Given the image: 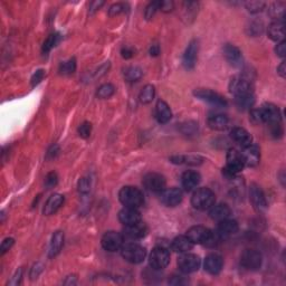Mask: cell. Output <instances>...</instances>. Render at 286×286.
Returning <instances> with one entry per match:
<instances>
[{"label":"cell","mask_w":286,"mask_h":286,"mask_svg":"<svg viewBox=\"0 0 286 286\" xmlns=\"http://www.w3.org/2000/svg\"><path fill=\"white\" fill-rule=\"evenodd\" d=\"M186 236L193 244L205 245L208 247H214L221 240L216 235V232L210 230L209 228L204 226H193L187 230Z\"/></svg>","instance_id":"cell-1"},{"label":"cell","mask_w":286,"mask_h":286,"mask_svg":"<svg viewBox=\"0 0 286 286\" xmlns=\"http://www.w3.org/2000/svg\"><path fill=\"white\" fill-rule=\"evenodd\" d=\"M118 199L121 204L124 207H130V208H136L143 205L144 197L142 191L136 187L126 186L123 187L120 192H118Z\"/></svg>","instance_id":"cell-2"},{"label":"cell","mask_w":286,"mask_h":286,"mask_svg":"<svg viewBox=\"0 0 286 286\" xmlns=\"http://www.w3.org/2000/svg\"><path fill=\"white\" fill-rule=\"evenodd\" d=\"M245 166L243 153L236 149L228 150L226 156V168L224 169L225 175H227L228 178H234L237 173H239L245 168Z\"/></svg>","instance_id":"cell-3"},{"label":"cell","mask_w":286,"mask_h":286,"mask_svg":"<svg viewBox=\"0 0 286 286\" xmlns=\"http://www.w3.org/2000/svg\"><path fill=\"white\" fill-rule=\"evenodd\" d=\"M216 196L209 188H199L193 192L191 205L197 210H208L215 205Z\"/></svg>","instance_id":"cell-4"},{"label":"cell","mask_w":286,"mask_h":286,"mask_svg":"<svg viewBox=\"0 0 286 286\" xmlns=\"http://www.w3.org/2000/svg\"><path fill=\"white\" fill-rule=\"evenodd\" d=\"M122 257L131 264H140L147 256V250L142 246L134 243H129L122 246Z\"/></svg>","instance_id":"cell-5"},{"label":"cell","mask_w":286,"mask_h":286,"mask_svg":"<svg viewBox=\"0 0 286 286\" xmlns=\"http://www.w3.org/2000/svg\"><path fill=\"white\" fill-rule=\"evenodd\" d=\"M196 98L216 108H226L228 105L227 100L217 92L209 89H198L193 92Z\"/></svg>","instance_id":"cell-6"},{"label":"cell","mask_w":286,"mask_h":286,"mask_svg":"<svg viewBox=\"0 0 286 286\" xmlns=\"http://www.w3.org/2000/svg\"><path fill=\"white\" fill-rule=\"evenodd\" d=\"M201 259L195 254L184 253L178 258V267L184 274H191L200 268Z\"/></svg>","instance_id":"cell-7"},{"label":"cell","mask_w":286,"mask_h":286,"mask_svg":"<svg viewBox=\"0 0 286 286\" xmlns=\"http://www.w3.org/2000/svg\"><path fill=\"white\" fill-rule=\"evenodd\" d=\"M149 263H150V266L156 271L164 270L168 264L170 263V254L168 252V249L165 247H156L152 250L150 254V257H149Z\"/></svg>","instance_id":"cell-8"},{"label":"cell","mask_w":286,"mask_h":286,"mask_svg":"<svg viewBox=\"0 0 286 286\" xmlns=\"http://www.w3.org/2000/svg\"><path fill=\"white\" fill-rule=\"evenodd\" d=\"M257 110H258L259 116H261L262 123L272 124V123L282 122V114H281L280 109L277 108L276 105L272 103H265Z\"/></svg>","instance_id":"cell-9"},{"label":"cell","mask_w":286,"mask_h":286,"mask_svg":"<svg viewBox=\"0 0 286 286\" xmlns=\"http://www.w3.org/2000/svg\"><path fill=\"white\" fill-rule=\"evenodd\" d=\"M262 254L255 249H246L240 256L241 266L248 271H256L262 266Z\"/></svg>","instance_id":"cell-10"},{"label":"cell","mask_w":286,"mask_h":286,"mask_svg":"<svg viewBox=\"0 0 286 286\" xmlns=\"http://www.w3.org/2000/svg\"><path fill=\"white\" fill-rule=\"evenodd\" d=\"M123 241H124V238L123 236L120 234V232L116 231H108L105 232L104 236L102 237V247L108 250V252H117V250H121L122 246H123Z\"/></svg>","instance_id":"cell-11"},{"label":"cell","mask_w":286,"mask_h":286,"mask_svg":"<svg viewBox=\"0 0 286 286\" xmlns=\"http://www.w3.org/2000/svg\"><path fill=\"white\" fill-rule=\"evenodd\" d=\"M143 184L147 190L151 192H162L166 189V179L162 174L157 172L147 173L143 178Z\"/></svg>","instance_id":"cell-12"},{"label":"cell","mask_w":286,"mask_h":286,"mask_svg":"<svg viewBox=\"0 0 286 286\" xmlns=\"http://www.w3.org/2000/svg\"><path fill=\"white\" fill-rule=\"evenodd\" d=\"M229 91L231 94L235 96H241V95H247L253 94V86L247 78L236 76L232 77L231 81L229 82Z\"/></svg>","instance_id":"cell-13"},{"label":"cell","mask_w":286,"mask_h":286,"mask_svg":"<svg viewBox=\"0 0 286 286\" xmlns=\"http://www.w3.org/2000/svg\"><path fill=\"white\" fill-rule=\"evenodd\" d=\"M249 198L254 208L258 211H263L267 208L266 196L263 189L257 183H252L249 187Z\"/></svg>","instance_id":"cell-14"},{"label":"cell","mask_w":286,"mask_h":286,"mask_svg":"<svg viewBox=\"0 0 286 286\" xmlns=\"http://www.w3.org/2000/svg\"><path fill=\"white\" fill-rule=\"evenodd\" d=\"M238 223L232 219H224L222 222H218V226L216 228V235L219 239H226L228 237L235 235L238 231Z\"/></svg>","instance_id":"cell-15"},{"label":"cell","mask_w":286,"mask_h":286,"mask_svg":"<svg viewBox=\"0 0 286 286\" xmlns=\"http://www.w3.org/2000/svg\"><path fill=\"white\" fill-rule=\"evenodd\" d=\"M162 204L167 207H175L182 201V191L179 188H168L165 189L160 195Z\"/></svg>","instance_id":"cell-16"},{"label":"cell","mask_w":286,"mask_h":286,"mask_svg":"<svg viewBox=\"0 0 286 286\" xmlns=\"http://www.w3.org/2000/svg\"><path fill=\"white\" fill-rule=\"evenodd\" d=\"M198 51H199V44L198 41L193 39L190 43L188 44V46L184 51L183 54V66L186 69H192L195 67L196 61L198 58Z\"/></svg>","instance_id":"cell-17"},{"label":"cell","mask_w":286,"mask_h":286,"mask_svg":"<svg viewBox=\"0 0 286 286\" xmlns=\"http://www.w3.org/2000/svg\"><path fill=\"white\" fill-rule=\"evenodd\" d=\"M224 266L223 257L218 254H209L206 257L204 263V268L207 273H209L211 275H217L222 272Z\"/></svg>","instance_id":"cell-18"},{"label":"cell","mask_w":286,"mask_h":286,"mask_svg":"<svg viewBox=\"0 0 286 286\" xmlns=\"http://www.w3.org/2000/svg\"><path fill=\"white\" fill-rule=\"evenodd\" d=\"M118 221L124 226H131L136 223L142 222V219H141V215L138 209L124 207V208L118 213Z\"/></svg>","instance_id":"cell-19"},{"label":"cell","mask_w":286,"mask_h":286,"mask_svg":"<svg viewBox=\"0 0 286 286\" xmlns=\"http://www.w3.org/2000/svg\"><path fill=\"white\" fill-rule=\"evenodd\" d=\"M224 56L226 60L232 66H240L243 64V55H241L240 50L235 45L231 44H226L223 48Z\"/></svg>","instance_id":"cell-20"},{"label":"cell","mask_w":286,"mask_h":286,"mask_svg":"<svg viewBox=\"0 0 286 286\" xmlns=\"http://www.w3.org/2000/svg\"><path fill=\"white\" fill-rule=\"evenodd\" d=\"M147 234H148V227L143 222L136 223L134 225L131 226H125L124 229V236L126 238L132 240L143 238V237L147 236Z\"/></svg>","instance_id":"cell-21"},{"label":"cell","mask_w":286,"mask_h":286,"mask_svg":"<svg viewBox=\"0 0 286 286\" xmlns=\"http://www.w3.org/2000/svg\"><path fill=\"white\" fill-rule=\"evenodd\" d=\"M230 136L237 144H239V146L243 148L248 147L253 143L252 135H250L249 132L245 130L244 127H232V130L230 131Z\"/></svg>","instance_id":"cell-22"},{"label":"cell","mask_w":286,"mask_h":286,"mask_svg":"<svg viewBox=\"0 0 286 286\" xmlns=\"http://www.w3.org/2000/svg\"><path fill=\"white\" fill-rule=\"evenodd\" d=\"M243 153L245 165L247 167H256L261 161V151L256 144H250V146L244 148Z\"/></svg>","instance_id":"cell-23"},{"label":"cell","mask_w":286,"mask_h":286,"mask_svg":"<svg viewBox=\"0 0 286 286\" xmlns=\"http://www.w3.org/2000/svg\"><path fill=\"white\" fill-rule=\"evenodd\" d=\"M201 177L199 172H197L195 170H188L182 174L181 177V184L182 188L186 191H192L193 189L198 187V184L200 183Z\"/></svg>","instance_id":"cell-24"},{"label":"cell","mask_w":286,"mask_h":286,"mask_svg":"<svg viewBox=\"0 0 286 286\" xmlns=\"http://www.w3.org/2000/svg\"><path fill=\"white\" fill-rule=\"evenodd\" d=\"M231 216L230 207L226 204H218L214 205L209 209V217L213 221L222 222L224 219H227Z\"/></svg>","instance_id":"cell-25"},{"label":"cell","mask_w":286,"mask_h":286,"mask_svg":"<svg viewBox=\"0 0 286 286\" xmlns=\"http://www.w3.org/2000/svg\"><path fill=\"white\" fill-rule=\"evenodd\" d=\"M64 204V196L59 195V193H54L50 198H48L45 206H44L43 213L46 216H51L54 215L57 210H58Z\"/></svg>","instance_id":"cell-26"},{"label":"cell","mask_w":286,"mask_h":286,"mask_svg":"<svg viewBox=\"0 0 286 286\" xmlns=\"http://www.w3.org/2000/svg\"><path fill=\"white\" fill-rule=\"evenodd\" d=\"M268 37H270L272 41L280 43L282 41H284L285 36V30H284V20H275L268 26L267 29Z\"/></svg>","instance_id":"cell-27"},{"label":"cell","mask_w":286,"mask_h":286,"mask_svg":"<svg viewBox=\"0 0 286 286\" xmlns=\"http://www.w3.org/2000/svg\"><path fill=\"white\" fill-rule=\"evenodd\" d=\"M192 241L188 238L187 236H178L171 241V248L174 250L175 253L179 254H184L189 253L193 248Z\"/></svg>","instance_id":"cell-28"},{"label":"cell","mask_w":286,"mask_h":286,"mask_svg":"<svg viewBox=\"0 0 286 286\" xmlns=\"http://www.w3.org/2000/svg\"><path fill=\"white\" fill-rule=\"evenodd\" d=\"M207 123H208L210 129L224 131L229 126V118L225 114H213L208 117Z\"/></svg>","instance_id":"cell-29"},{"label":"cell","mask_w":286,"mask_h":286,"mask_svg":"<svg viewBox=\"0 0 286 286\" xmlns=\"http://www.w3.org/2000/svg\"><path fill=\"white\" fill-rule=\"evenodd\" d=\"M156 117L160 123H168L172 117V112L165 101L159 100L156 105Z\"/></svg>","instance_id":"cell-30"},{"label":"cell","mask_w":286,"mask_h":286,"mask_svg":"<svg viewBox=\"0 0 286 286\" xmlns=\"http://www.w3.org/2000/svg\"><path fill=\"white\" fill-rule=\"evenodd\" d=\"M64 245V234L61 231H56L52 237L51 244H50V250H48V255L50 257H55L60 253L61 248Z\"/></svg>","instance_id":"cell-31"},{"label":"cell","mask_w":286,"mask_h":286,"mask_svg":"<svg viewBox=\"0 0 286 286\" xmlns=\"http://www.w3.org/2000/svg\"><path fill=\"white\" fill-rule=\"evenodd\" d=\"M170 161L175 165L198 166L202 162V158L197 156H174L170 158Z\"/></svg>","instance_id":"cell-32"},{"label":"cell","mask_w":286,"mask_h":286,"mask_svg":"<svg viewBox=\"0 0 286 286\" xmlns=\"http://www.w3.org/2000/svg\"><path fill=\"white\" fill-rule=\"evenodd\" d=\"M123 75H124L125 81H127L129 83H134L138 82L140 78L142 77L143 72L142 69L138 67V66H129V67H126L124 69Z\"/></svg>","instance_id":"cell-33"},{"label":"cell","mask_w":286,"mask_h":286,"mask_svg":"<svg viewBox=\"0 0 286 286\" xmlns=\"http://www.w3.org/2000/svg\"><path fill=\"white\" fill-rule=\"evenodd\" d=\"M254 103H255V98L253 94L235 96V104L239 110L252 109Z\"/></svg>","instance_id":"cell-34"},{"label":"cell","mask_w":286,"mask_h":286,"mask_svg":"<svg viewBox=\"0 0 286 286\" xmlns=\"http://www.w3.org/2000/svg\"><path fill=\"white\" fill-rule=\"evenodd\" d=\"M155 95H156L155 86L151 85V84H148V85L144 86L142 90H141L140 95H139V100L142 104H149V103L152 102L153 99H155Z\"/></svg>","instance_id":"cell-35"},{"label":"cell","mask_w":286,"mask_h":286,"mask_svg":"<svg viewBox=\"0 0 286 286\" xmlns=\"http://www.w3.org/2000/svg\"><path fill=\"white\" fill-rule=\"evenodd\" d=\"M270 16L275 20H283L285 17V3L284 2H275L268 9Z\"/></svg>","instance_id":"cell-36"},{"label":"cell","mask_w":286,"mask_h":286,"mask_svg":"<svg viewBox=\"0 0 286 286\" xmlns=\"http://www.w3.org/2000/svg\"><path fill=\"white\" fill-rule=\"evenodd\" d=\"M59 39H60V35L58 33L51 34L50 36L45 39V42H44V44H43V53L44 54L51 52L53 48H54L57 44H58Z\"/></svg>","instance_id":"cell-37"},{"label":"cell","mask_w":286,"mask_h":286,"mask_svg":"<svg viewBox=\"0 0 286 286\" xmlns=\"http://www.w3.org/2000/svg\"><path fill=\"white\" fill-rule=\"evenodd\" d=\"M115 93V87H114L112 84H110V83H107V84H103L101 85L98 92H96V96H98L99 99H110L111 96Z\"/></svg>","instance_id":"cell-38"},{"label":"cell","mask_w":286,"mask_h":286,"mask_svg":"<svg viewBox=\"0 0 286 286\" xmlns=\"http://www.w3.org/2000/svg\"><path fill=\"white\" fill-rule=\"evenodd\" d=\"M76 69V60L75 58H70L66 61H63L59 65V72L63 75H70L75 72Z\"/></svg>","instance_id":"cell-39"},{"label":"cell","mask_w":286,"mask_h":286,"mask_svg":"<svg viewBox=\"0 0 286 286\" xmlns=\"http://www.w3.org/2000/svg\"><path fill=\"white\" fill-rule=\"evenodd\" d=\"M245 7L249 12L252 14H257V12H261L264 8L266 7V2L259 1V0H254V1H247L245 2Z\"/></svg>","instance_id":"cell-40"},{"label":"cell","mask_w":286,"mask_h":286,"mask_svg":"<svg viewBox=\"0 0 286 286\" xmlns=\"http://www.w3.org/2000/svg\"><path fill=\"white\" fill-rule=\"evenodd\" d=\"M161 7V1H152L148 5L146 8V11H144V16H146L147 19H151L153 16H155L156 12L160 9Z\"/></svg>","instance_id":"cell-41"},{"label":"cell","mask_w":286,"mask_h":286,"mask_svg":"<svg viewBox=\"0 0 286 286\" xmlns=\"http://www.w3.org/2000/svg\"><path fill=\"white\" fill-rule=\"evenodd\" d=\"M57 182H58V177H57L56 172L47 173V175L45 177V181H44V183H45V187L47 189H52L56 187Z\"/></svg>","instance_id":"cell-42"},{"label":"cell","mask_w":286,"mask_h":286,"mask_svg":"<svg viewBox=\"0 0 286 286\" xmlns=\"http://www.w3.org/2000/svg\"><path fill=\"white\" fill-rule=\"evenodd\" d=\"M92 133V124L89 122H84L82 123L78 127V134H80L81 138L83 139H87Z\"/></svg>","instance_id":"cell-43"},{"label":"cell","mask_w":286,"mask_h":286,"mask_svg":"<svg viewBox=\"0 0 286 286\" xmlns=\"http://www.w3.org/2000/svg\"><path fill=\"white\" fill-rule=\"evenodd\" d=\"M126 10V5L125 3H122V2H117V3H114L111 7H110L109 9V14L111 16H116V15H120L122 12H124Z\"/></svg>","instance_id":"cell-44"},{"label":"cell","mask_w":286,"mask_h":286,"mask_svg":"<svg viewBox=\"0 0 286 286\" xmlns=\"http://www.w3.org/2000/svg\"><path fill=\"white\" fill-rule=\"evenodd\" d=\"M268 125H270V132L272 136H274L275 139H279L283 135V127H282L281 123H272V124Z\"/></svg>","instance_id":"cell-45"},{"label":"cell","mask_w":286,"mask_h":286,"mask_svg":"<svg viewBox=\"0 0 286 286\" xmlns=\"http://www.w3.org/2000/svg\"><path fill=\"white\" fill-rule=\"evenodd\" d=\"M91 188V181L87 178H82L78 181V191L81 193H87L90 191Z\"/></svg>","instance_id":"cell-46"},{"label":"cell","mask_w":286,"mask_h":286,"mask_svg":"<svg viewBox=\"0 0 286 286\" xmlns=\"http://www.w3.org/2000/svg\"><path fill=\"white\" fill-rule=\"evenodd\" d=\"M44 77H45V70H44V69L36 70V72L34 73L33 77H32V85L33 86L38 85L39 83H41L44 80Z\"/></svg>","instance_id":"cell-47"},{"label":"cell","mask_w":286,"mask_h":286,"mask_svg":"<svg viewBox=\"0 0 286 286\" xmlns=\"http://www.w3.org/2000/svg\"><path fill=\"white\" fill-rule=\"evenodd\" d=\"M15 244V240L14 238H6L3 239V241L1 243V246H0V254L3 255L6 254L8 250H9L12 246Z\"/></svg>","instance_id":"cell-48"},{"label":"cell","mask_w":286,"mask_h":286,"mask_svg":"<svg viewBox=\"0 0 286 286\" xmlns=\"http://www.w3.org/2000/svg\"><path fill=\"white\" fill-rule=\"evenodd\" d=\"M21 279H23V270H21V268H19V270L16 271L14 276L11 277L10 282H8V284L14 285V286L19 285L21 283Z\"/></svg>","instance_id":"cell-49"},{"label":"cell","mask_w":286,"mask_h":286,"mask_svg":"<svg viewBox=\"0 0 286 286\" xmlns=\"http://www.w3.org/2000/svg\"><path fill=\"white\" fill-rule=\"evenodd\" d=\"M43 267H44L43 264H41V263L35 264L32 270H30V279L32 280L37 279L39 274H41V273L43 272Z\"/></svg>","instance_id":"cell-50"},{"label":"cell","mask_w":286,"mask_h":286,"mask_svg":"<svg viewBox=\"0 0 286 286\" xmlns=\"http://www.w3.org/2000/svg\"><path fill=\"white\" fill-rule=\"evenodd\" d=\"M275 53H276L277 56L285 57V55H286V43H285V41H282L280 43H277V46L275 47Z\"/></svg>","instance_id":"cell-51"},{"label":"cell","mask_w":286,"mask_h":286,"mask_svg":"<svg viewBox=\"0 0 286 286\" xmlns=\"http://www.w3.org/2000/svg\"><path fill=\"white\" fill-rule=\"evenodd\" d=\"M134 50L132 47H129V46H125V47H123L122 48V51H121V55L123 58H125V59H130L132 58V57L134 56Z\"/></svg>","instance_id":"cell-52"},{"label":"cell","mask_w":286,"mask_h":286,"mask_svg":"<svg viewBox=\"0 0 286 286\" xmlns=\"http://www.w3.org/2000/svg\"><path fill=\"white\" fill-rule=\"evenodd\" d=\"M173 8H174L173 1H169V0H166V1H161L160 10L165 11V12H170V11L173 10Z\"/></svg>","instance_id":"cell-53"},{"label":"cell","mask_w":286,"mask_h":286,"mask_svg":"<svg viewBox=\"0 0 286 286\" xmlns=\"http://www.w3.org/2000/svg\"><path fill=\"white\" fill-rule=\"evenodd\" d=\"M59 152V149L57 146H53L50 150L47 152V158H51V159H54V158L58 155Z\"/></svg>","instance_id":"cell-54"},{"label":"cell","mask_w":286,"mask_h":286,"mask_svg":"<svg viewBox=\"0 0 286 286\" xmlns=\"http://www.w3.org/2000/svg\"><path fill=\"white\" fill-rule=\"evenodd\" d=\"M149 53H150V55L151 56H158L160 54V47L158 44H153V45H151L150 47V50H149Z\"/></svg>","instance_id":"cell-55"},{"label":"cell","mask_w":286,"mask_h":286,"mask_svg":"<svg viewBox=\"0 0 286 286\" xmlns=\"http://www.w3.org/2000/svg\"><path fill=\"white\" fill-rule=\"evenodd\" d=\"M104 5V2L103 1H93L90 5V11L91 12H94L96 11L98 9H100L101 7H102Z\"/></svg>","instance_id":"cell-56"},{"label":"cell","mask_w":286,"mask_h":286,"mask_svg":"<svg viewBox=\"0 0 286 286\" xmlns=\"http://www.w3.org/2000/svg\"><path fill=\"white\" fill-rule=\"evenodd\" d=\"M277 73L281 77H285L286 76V67H285V61H282V64L277 67Z\"/></svg>","instance_id":"cell-57"}]
</instances>
